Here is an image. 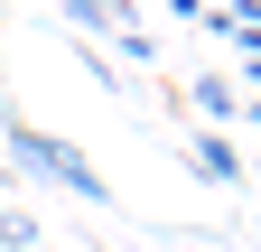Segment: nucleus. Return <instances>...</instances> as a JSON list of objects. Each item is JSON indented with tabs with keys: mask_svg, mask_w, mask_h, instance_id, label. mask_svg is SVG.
<instances>
[{
	"mask_svg": "<svg viewBox=\"0 0 261 252\" xmlns=\"http://www.w3.org/2000/svg\"><path fill=\"white\" fill-rule=\"evenodd\" d=\"M0 149L28 168V178H47V187H65V196H84V206H103L112 187H103V168L84 159L75 140H56V131H28V121H0Z\"/></svg>",
	"mask_w": 261,
	"mask_h": 252,
	"instance_id": "nucleus-1",
	"label": "nucleus"
},
{
	"mask_svg": "<svg viewBox=\"0 0 261 252\" xmlns=\"http://www.w3.org/2000/svg\"><path fill=\"white\" fill-rule=\"evenodd\" d=\"M0 243H10V252H38V224H28V215L10 206V215H0Z\"/></svg>",
	"mask_w": 261,
	"mask_h": 252,
	"instance_id": "nucleus-5",
	"label": "nucleus"
},
{
	"mask_svg": "<svg viewBox=\"0 0 261 252\" xmlns=\"http://www.w3.org/2000/svg\"><path fill=\"white\" fill-rule=\"evenodd\" d=\"M187 103L205 112V121H243V93L224 84V75H196V84H187Z\"/></svg>",
	"mask_w": 261,
	"mask_h": 252,
	"instance_id": "nucleus-3",
	"label": "nucleus"
},
{
	"mask_svg": "<svg viewBox=\"0 0 261 252\" xmlns=\"http://www.w3.org/2000/svg\"><path fill=\"white\" fill-rule=\"evenodd\" d=\"M65 10H75V28H84V38H121V0H65Z\"/></svg>",
	"mask_w": 261,
	"mask_h": 252,
	"instance_id": "nucleus-4",
	"label": "nucleus"
},
{
	"mask_svg": "<svg viewBox=\"0 0 261 252\" xmlns=\"http://www.w3.org/2000/svg\"><path fill=\"white\" fill-rule=\"evenodd\" d=\"M187 168L215 178V187H243V159H233V140H224V131H196V140H187Z\"/></svg>",
	"mask_w": 261,
	"mask_h": 252,
	"instance_id": "nucleus-2",
	"label": "nucleus"
}]
</instances>
